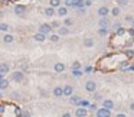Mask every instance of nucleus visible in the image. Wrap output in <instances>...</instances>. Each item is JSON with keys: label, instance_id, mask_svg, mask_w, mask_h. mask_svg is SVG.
<instances>
[{"label": "nucleus", "instance_id": "f257e3e1", "mask_svg": "<svg viewBox=\"0 0 134 117\" xmlns=\"http://www.w3.org/2000/svg\"><path fill=\"white\" fill-rule=\"evenodd\" d=\"M23 79H25V74L22 72V71H15V72H12V81L13 82L20 84V82H23Z\"/></svg>", "mask_w": 134, "mask_h": 117}, {"label": "nucleus", "instance_id": "f03ea898", "mask_svg": "<svg viewBox=\"0 0 134 117\" xmlns=\"http://www.w3.org/2000/svg\"><path fill=\"white\" fill-rule=\"evenodd\" d=\"M26 10H27V9H26V6H25V4H16L15 9H13V12H15L16 16L22 18V16L26 15Z\"/></svg>", "mask_w": 134, "mask_h": 117}, {"label": "nucleus", "instance_id": "7ed1b4c3", "mask_svg": "<svg viewBox=\"0 0 134 117\" xmlns=\"http://www.w3.org/2000/svg\"><path fill=\"white\" fill-rule=\"evenodd\" d=\"M95 117H111V110H107L104 107H99L95 111Z\"/></svg>", "mask_w": 134, "mask_h": 117}, {"label": "nucleus", "instance_id": "20e7f679", "mask_svg": "<svg viewBox=\"0 0 134 117\" xmlns=\"http://www.w3.org/2000/svg\"><path fill=\"white\" fill-rule=\"evenodd\" d=\"M39 32L48 36V35H51V33H52V26H51L49 23H42L41 26H39Z\"/></svg>", "mask_w": 134, "mask_h": 117}, {"label": "nucleus", "instance_id": "39448f33", "mask_svg": "<svg viewBox=\"0 0 134 117\" xmlns=\"http://www.w3.org/2000/svg\"><path fill=\"white\" fill-rule=\"evenodd\" d=\"M84 87H85V90H87L88 93H95V91H97V82L92 81V79H90V81L85 82Z\"/></svg>", "mask_w": 134, "mask_h": 117}, {"label": "nucleus", "instance_id": "423d86ee", "mask_svg": "<svg viewBox=\"0 0 134 117\" xmlns=\"http://www.w3.org/2000/svg\"><path fill=\"white\" fill-rule=\"evenodd\" d=\"M98 26L99 28H104V29H110L111 26V20L108 18H99L98 20Z\"/></svg>", "mask_w": 134, "mask_h": 117}, {"label": "nucleus", "instance_id": "0eeeda50", "mask_svg": "<svg viewBox=\"0 0 134 117\" xmlns=\"http://www.w3.org/2000/svg\"><path fill=\"white\" fill-rule=\"evenodd\" d=\"M102 107L107 108V110H114V108H115V104H114L113 100L105 98V100H102Z\"/></svg>", "mask_w": 134, "mask_h": 117}, {"label": "nucleus", "instance_id": "6e6552de", "mask_svg": "<svg viewBox=\"0 0 134 117\" xmlns=\"http://www.w3.org/2000/svg\"><path fill=\"white\" fill-rule=\"evenodd\" d=\"M62 90H64V97L74 95V87H72V85L66 84V85H64V87H62Z\"/></svg>", "mask_w": 134, "mask_h": 117}, {"label": "nucleus", "instance_id": "1a4fd4ad", "mask_svg": "<svg viewBox=\"0 0 134 117\" xmlns=\"http://www.w3.org/2000/svg\"><path fill=\"white\" fill-rule=\"evenodd\" d=\"M97 13H98L99 18H108V15H110V9H108L107 6H101Z\"/></svg>", "mask_w": 134, "mask_h": 117}, {"label": "nucleus", "instance_id": "9d476101", "mask_svg": "<svg viewBox=\"0 0 134 117\" xmlns=\"http://www.w3.org/2000/svg\"><path fill=\"white\" fill-rule=\"evenodd\" d=\"M88 116V110L85 107H78L75 110V117H87Z\"/></svg>", "mask_w": 134, "mask_h": 117}, {"label": "nucleus", "instance_id": "9b49d317", "mask_svg": "<svg viewBox=\"0 0 134 117\" xmlns=\"http://www.w3.org/2000/svg\"><path fill=\"white\" fill-rule=\"evenodd\" d=\"M56 15H58L59 18H66V16H68V7L59 6L58 9H56Z\"/></svg>", "mask_w": 134, "mask_h": 117}, {"label": "nucleus", "instance_id": "f8f14e48", "mask_svg": "<svg viewBox=\"0 0 134 117\" xmlns=\"http://www.w3.org/2000/svg\"><path fill=\"white\" fill-rule=\"evenodd\" d=\"M65 64H62V62H56L55 65H53V71H55L56 74H62L65 71Z\"/></svg>", "mask_w": 134, "mask_h": 117}, {"label": "nucleus", "instance_id": "ddd939ff", "mask_svg": "<svg viewBox=\"0 0 134 117\" xmlns=\"http://www.w3.org/2000/svg\"><path fill=\"white\" fill-rule=\"evenodd\" d=\"M43 13H45V16H48V18H52V16H55V15H56V10L53 9V7L48 6V7H45Z\"/></svg>", "mask_w": 134, "mask_h": 117}, {"label": "nucleus", "instance_id": "4468645a", "mask_svg": "<svg viewBox=\"0 0 134 117\" xmlns=\"http://www.w3.org/2000/svg\"><path fill=\"white\" fill-rule=\"evenodd\" d=\"M46 39H48L46 35H43V33H41V32H38V33L33 35V41H36V42H45Z\"/></svg>", "mask_w": 134, "mask_h": 117}, {"label": "nucleus", "instance_id": "2eb2a0df", "mask_svg": "<svg viewBox=\"0 0 134 117\" xmlns=\"http://www.w3.org/2000/svg\"><path fill=\"white\" fill-rule=\"evenodd\" d=\"M52 94L56 98H61V97H64V90H62V87H55L52 91Z\"/></svg>", "mask_w": 134, "mask_h": 117}, {"label": "nucleus", "instance_id": "dca6fc26", "mask_svg": "<svg viewBox=\"0 0 134 117\" xmlns=\"http://www.w3.org/2000/svg\"><path fill=\"white\" fill-rule=\"evenodd\" d=\"M82 45H84L85 48H92L94 45H95V41H94L92 38H84V42H82Z\"/></svg>", "mask_w": 134, "mask_h": 117}, {"label": "nucleus", "instance_id": "f3484780", "mask_svg": "<svg viewBox=\"0 0 134 117\" xmlns=\"http://www.w3.org/2000/svg\"><path fill=\"white\" fill-rule=\"evenodd\" d=\"M9 71H10V67L7 64H4V62H2V64H0V75H6Z\"/></svg>", "mask_w": 134, "mask_h": 117}, {"label": "nucleus", "instance_id": "a211bd4d", "mask_svg": "<svg viewBox=\"0 0 134 117\" xmlns=\"http://www.w3.org/2000/svg\"><path fill=\"white\" fill-rule=\"evenodd\" d=\"M69 103H71V104H74V105H78V107H79L81 97H79V95H71V97H69Z\"/></svg>", "mask_w": 134, "mask_h": 117}, {"label": "nucleus", "instance_id": "6ab92c4d", "mask_svg": "<svg viewBox=\"0 0 134 117\" xmlns=\"http://www.w3.org/2000/svg\"><path fill=\"white\" fill-rule=\"evenodd\" d=\"M3 42L4 44H13V42H15V36H13L12 33H6V35L3 36Z\"/></svg>", "mask_w": 134, "mask_h": 117}, {"label": "nucleus", "instance_id": "aec40b11", "mask_svg": "<svg viewBox=\"0 0 134 117\" xmlns=\"http://www.w3.org/2000/svg\"><path fill=\"white\" fill-rule=\"evenodd\" d=\"M110 13L114 16V18H118V16L121 15V9H120L118 6H114L113 9H110Z\"/></svg>", "mask_w": 134, "mask_h": 117}, {"label": "nucleus", "instance_id": "412c9836", "mask_svg": "<svg viewBox=\"0 0 134 117\" xmlns=\"http://www.w3.org/2000/svg\"><path fill=\"white\" fill-rule=\"evenodd\" d=\"M49 6L56 10L59 6H62V0H49Z\"/></svg>", "mask_w": 134, "mask_h": 117}, {"label": "nucleus", "instance_id": "4be33fe9", "mask_svg": "<svg viewBox=\"0 0 134 117\" xmlns=\"http://www.w3.org/2000/svg\"><path fill=\"white\" fill-rule=\"evenodd\" d=\"M56 33H58L59 36L68 35V33H69V29H68L66 26H59V28H58V32H56Z\"/></svg>", "mask_w": 134, "mask_h": 117}, {"label": "nucleus", "instance_id": "5701e85b", "mask_svg": "<svg viewBox=\"0 0 134 117\" xmlns=\"http://www.w3.org/2000/svg\"><path fill=\"white\" fill-rule=\"evenodd\" d=\"M115 3H117V6L121 9V7H125V6H128V3H130V0H115Z\"/></svg>", "mask_w": 134, "mask_h": 117}, {"label": "nucleus", "instance_id": "b1692460", "mask_svg": "<svg viewBox=\"0 0 134 117\" xmlns=\"http://www.w3.org/2000/svg\"><path fill=\"white\" fill-rule=\"evenodd\" d=\"M59 39H61V36H59L58 33H51V35H49V41H51V42H53V44L59 42Z\"/></svg>", "mask_w": 134, "mask_h": 117}, {"label": "nucleus", "instance_id": "393cba45", "mask_svg": "<svg viewBox=\"0 0 134 117\" xmlns=\"http://www.w3.org/2000/svg\"><path fill=\"white\" fill-rule=\"evenodd\" d=\"M74 7H76V9H82V7H85V0H75Z\"/></svg>", "mask_w": 134, "mask_h": 117}, {"label": "nucleus", "instance_id": "a878e982", "mask_svg": "<svg viewBox=\"0 0 134 117\" xmlns=\"http://www.w3.org/2000/svg\"><path fill=\"white\" fill-rule=\"evenodd\" d=\"M7 87H9V81L4 79V78H2L0 79V90H6Z\"/></svg>", "mask_w": 134, "mask_h": 117}, {"label": "nucleus", "instance_id": "bb28decb", "mask_svg": "<svg viewBox=\"0 0 134 117\" xmlns=\"http://www.w3.org/2000/svg\"><path fill=\"white\" fill-rule=\"evenodd\" d=\"M18 117H32V114H30V111H27V110H22V111H19Z\"/></svg>", "mask_w": 134, "mask_h": 117}, {"label": "nucleus", "instance_id": "cd10ccee", "mask_svg": "<svg viewBox=\"0 0 134 117\" xmlns=\"http://www.w3.org/2000/svg\"><path fill=\"white\" fill-rule=\"evenodd\" d=\"M72 75L75 77V78H81V77L84 75V72H82L81 70H72Z\"/></svg>", "mask_w": 134, "mask_h": 117}, {"label": "nucleus", "instance_id": "c85d7f7f", "mask_svg": "<svg viewBox=\"0 0 134 117\" xmlns=\"http://www.w3.org/2000/svg\"><path fill=\"white\" fill-rule=\"evenodd\" d=\"M74 25V20L71 18H65L64 19V26H66V28H69V26H72Z\"/></svg>", "mask_w": 134, "mask_h": 117}, {"label": "nucleus", "instance_id": "c756f323", "mask_svg": "<svg viewBox=\"0 0 134 117\" xmlns=\"http://www.w3.org/2000/svg\"><path fill=\"white\" fill-rule=\"evenodd\" d=\"M0 30H2V32H9L10 26L7 23H0Z\"/></svg>", "mask_w": 134, "mask_h": 117}, {"label": "nucleus", "instance_id": "7c9ffc66", "mask_svg": "<svg viewBox=\"0 0 134 117\" xmlns=\"http://www.w3.org/2000/svg\"><path fill=\"white\" fill-rule=\"evenodd\" d=\"M74 4H75V0H65L64 2L65 7H74Z\"/></svg>", "mask_w": 134, "mask_h": 117}, {"label": "nucleus", "instance_id": "2f4dec72", "mask_svg": "<svg viewBox=\"0 0 134 117\" xmlns=\"http://www.w3.org/2000/svg\"><path fill=\"white\" fill-rule=\"evenodd\" d=\"M98 35H99V36H107V35H108V29L99 28V29H98Z\"/></svg>", "mask_w": 134, "mask_h": 117}, {"label": "nucleus", "instance_id": "473e14b6", "mask_svg": "<svg viewBox=\"0 0 134 117\" xmlns=\"http://www.w3.org/2000/svg\"><path fill=\"white\" fill-rule=\"evenodd\" d=\"M125 56H127L128 59H131L134 56V51L133 49H125Z\"/></svg>", "mask_w": 134, "mask_h": 117}, {"label": "nucleus", "instance_id": "72a5a7b5", "mask_svg": "<svg viewBox=\"0 0 134 117\" xmlns=\"http://www.w3.org/2000/svg\"><path fill=\"white\" fill-rule=\"evenodd\" d=\"M72 70H81V62H79V61H74Z\"/></svg>", "mask_w": 134, "mask_h": 117}, {"label": "nucleus", "instance_id": "f704fd0d", "mask_svg": "<svg viewBox=\"0 0 134 117\" xmlns=\"http://www.w3.org/2000/svg\"><path fill=\"white\" fill-rule=\"evenodd\" d=\"M125 32H127V30H125V29H124V28H122V26H120L118 29H117V35H118V36H122V35H124Z\"/></svg>", "mask_w": 134, "mask_h": 117}, {"label": "nucleus", "instance_id": "c9c22d12", "mask_svg": "<svg viewBox=\"0 0 134 117\" xmlns=\"http://www.w3.org/2000/svg\"><path fill=\"white\" fill-rule=\"evenodd\" d=\"M49 25L52 26V29H53V28H56V29H58V28L61 26V22H58V20H53L52 23H49Z\"/></svg>", "mask_w": 134, "mask_h": 117}, {"label": "nucleus", "instance_id": "e433bc0d", "mask_svg": "<svg viewBox=\"0 0 134 117\" xmlns=\"http://www.w3.org/2000/svg\"><path fill=\"white\" fill-rule=\"evenodd\" d=\"M94 100H95V101H99V100H102V95L95 91V93H94Z\"/></svg>", "mask_w": 134, "mask_h": 117}, {"label": "nucleus", "instance_id": "4c0bfd02", "mask_svg": "<svg viewBox=\"0 0 134 117\" xmlns=\"http://www.w3.org/2000/svg\"><path fill=\"white\" fill-rule=\"evenodd\" d=\"M88 107H90V110H91V111H97V110H98V107H97V104H95V103H92V104H90Z\"/></svg>", "mask_w": 134, "mask_h": 117}, {"label": "nucleus", "instance_id": "58836bf2", "mask_svg": "<svg viewBox=\"0 0 134 117\" xmlns=\"http://www.w3.org/2000/svg\"><path fill=\"white\" fill-rule=\"evenodd\" d=\"M92 71H94L92 67H87V68H85V74H91Z\"/></svg>", "mask_w": 134, "mask_h": 117}, {"label": "nucleus", "instance_id": "ea45409f", "mask_svg": "<svg viewBox=\"0 0 134 117\" xmlns=\"http://www.w3.org/2000/svg\"><path fill=\"white\" fill-rule=\"evenodd\" d=\"M127 33L131 36V38H134V28H131V29H128V30H127Z\"/></svg>", "mask_w": 134, "mask_h": 117}, {"label": "nucleus", "instance_id": "a19ab883", "mask_svg": "<svg viewBox=\"0 0 134 117\" xmlns=\"http://www.w3.org/2000/svg\"><path fill=\"white\" fill-rule=\"evenodd\" d=\"M92 6V0H85V7Z\"/></svg>", "mask_w": 134, "mask_h": 117}, {"label": "nucleus", "instance_id": "79ce46f5", "mask_svg": "<svg viewBox=\"0 0 134 117\" xmlns=\"http://www.w3.org/2000/svg\"><path fill=\"white\" fill-rule=\"evenodd\" d=\"M62 117H72V114H71V113H68V111H66V113H64V114H62Z\"/></svg>", "mask_w": 134, "mask_h": 117}, {"label": "nucleus", "instance_id": "37998d69", "mask_svg": "<svg viewBox=\"0 0 134 117\" xmlns=\"http://www.w3.org/2000/svg\"><path fill=\"white\" fill-rule=\"evenodd\" d=\"M78 12L81 13V15H85V7H82V9H78Z\"/></svg>", "mask_w": 134, "mask_h": 117}, {"label": "nucleus", "instance_id": "c03bdc74", "mask_svg": "<svg viewBox=\"0 0 134 117\" xmlns=\"http://www.w3.org/2000/svg\"><path fill=\"white\" fill-rule=\"evenodd\" d=\"M115 117H127V114H124V113H118Z\"/></svg>", "mask_w": 134, "mask_h": 117}, {"label": "nucleus", "instance_id": "a18cd8bd", "mask_svg": "<svg viewBox=\"0 0 134 117\" xmlns=\"http://www.w3.org/2000/svg\"><path fill=\"white\" fill-rule=\"evenodd\" d=\"M125 20H127V22H133V18H131V16H125Z\"/></svg>", "mask_w": 134, "mask_h": 117}, {"label": "nucleus", "instance_id": "49530a36", "mask_svg": "<svg viewBox=\"0 0 134 117\" xmlns=\"http://www.w3.org/2000/svg\"><path fill=\"white\" fill-rule=\"evenodd\" d=\"M41 94H42V97H46V95H48L46 91H41Z\"/></svg>", "mask_w": 134, "mask_h": 117}, {"label": "nucleus", "instance_id": "de8ad7c7", "mask_svg": "<svg viewBox=\"0 0 134 117\" xmlns=\"http://www.w3.org/2000/svg\"><path fill=\"white\" fill-rule=\"evenodd\" d=\"M130 110L134 111V103H131V104H130Z\"/></svg>", "mask_w": 134, "mask_h": 117}, {"label": "nucleus", "instance_id": "09e8293b", "mask_svg": "<svg viewBox=\"0 0 134 117\" xmlns=\"http://www.w3.org/2000/svg\"><path fill=\"white\" fill-rule=\"evenodd\" d=\"M131 25H133V28H134V19H133V22H131Z\"/></svg>", "mask_w": 134, "mask_h": 117}, {"label": "nucleus", "instance_id": "8fccbe9b", "mask_svg": "<svg viewBox=\"0 0 134 117\" xmlns=\"http://www.w3.org/2000/svg\"><path fill=\"white\" fill-rule=\"evenodd\" d=\"M102 2H107V0H102Z\"/></svg>", "mask_w": 134, "mask_h": 117}]
</instances>
